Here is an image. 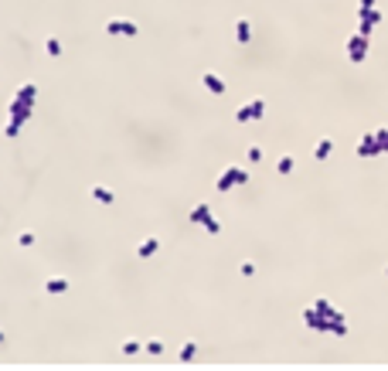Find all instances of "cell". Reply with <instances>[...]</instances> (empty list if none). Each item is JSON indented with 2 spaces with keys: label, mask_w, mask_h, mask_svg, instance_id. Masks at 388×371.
Masks as SVG:
<instances>
[{
  "label": "cell",
  "mask_w": 388,
  "mask_h": 371,
  "mask_svg": "<svg viewBox=\"0 0 388 371\" xmlns=\"http://www.w3.org/2000/svg\"><path fill=\"white\" fill-rule=\"evenodd\" d=\"M27 119H31V106H24V102L10 99V123H7V137H17V130H21Z\"/></svg>",
  "instance_id": "obj_1"
},
{
  "label": "cell",
  "mask_w": 388,
  "mask_h": 371,
  "mask_svg": "<svg viewBox=\"0 0 388 371\" xmlns=\"http://www.w3.org/2000/svg\"><path fill=\"white\" fill-rule=\"evenodd\" d=\"M249 181V170L245 167H225V174L218 177V191H228V187H235V184H245Z\"/></svg>",
  "instance_id": "obj_2"
},
{
  "label": "cell",
  "mask_w": 388,
  "mask_h": 371,
  "mask_svg": "<svg viewBox=\"0 0 388 371\" xmlns=\"http://www.w3.org/2000/svg\"><path fill=\"white\" fill-rule=\"evenodd\" d=\"M365 55H368V38L354 31V34L347 38V58H351V62H361Z\"/></svg>",
  "instance_id": "obj_3"
},
{
  "label": "cell",
  "mask_w": 388,
  "mask_h": 371,
  "mask_svg": "<svg viewBox=\"0 0 388 371\" xmlns=\"http://www.w3.org/2000/svg\"><path fill=\"white\" fill-rule=\"evenodd\" d=\"M262 113H266V102H262V99H252V102H245V106L235 113V119H238V123H249V119H259Z\"/></svg>",
  "instance_id": "obj_4"
},
{
  "label": "cell",
  "mask_w": 388,
  "mask_h": 371,
  "mask_svg": "<svg viewBox=\"0 0 388 371\" xmlns=\"http://www.w3.org/2000/svg\"><path fill=\"white\" fill-rule=\"evenodd\" d=\"M303 324L307 327H313V330H330V317H323L320 310H313V306H307L303 310Z\"/></svg>",
  "instance_id": "obj_5"
},
{
  "label": "cell",
  "mask_w": 388,
  "mask_h": 371,
  "mask_svg": "<svg viewBox=\"0 0 388 371\" xmlns=\"http://www.w3.org/2000/svg\"><path fill=\"white\" fill-rule=\"evenodd\" d=\"M106 31H109V34H130V38H133L140 27H137L133 21H126V17H113V21L106 24Z\"/></svg>",
  "instance_id": "obj_6"
},
{
  "label": "cell",
  "mask_w": 388,
  "mask_h": 371,
  "mask_svg": "<svg viewBox=\"0 0 388 371\" xmlns=\"http://www.w3.org/2000/svg\"><path fill=\"white\" fill-rule=\"evenodd\" d=\"M358 153H361V157H378V153H382L378 143H375V133H365V137L358 140Z\"/></svg>",
  "instance_id": "obj_7"
},
{
  "label": "cell",
  "mask_w": 388,
  "mask_h": 371,
  "mask_svg": "<svg viewBox=\"0 0 388 371\" xmlns=\"http://www.w3.org/2000/svg\"><path fill=\"white\" fill-rule=\"evenodd\" d=\"M34 95H38V85H34V82H24V85L14 92V99L24 102V106H34Z\"/></svg>",
  "instance_id": "obj_8"
},
{
  "label": "cell",
  "mask_w": 388,
  "mask_h": 371,
  "mask_svg": "<svg viewBox=\"0 0 388 371\" xmlns=\"http://www.w3.org/2000/svg\"><path fill=\"white\" fill-rule=\"evenodd\" d=\"M191 222L194 225H208L211 222V208H208V205H194V208H191Z\"/></svg>",
  "instance_id": "obj_9"
},
{
  "label": "cell",
  "mask_w": 388,
  "mask_h": 371,
  "mask_svg": "<svg viewBox=\"0 0 388 371\" xmlns=\"http://www.w3.org/2000/svg\"><path fill=\"white\" fill-rule=\"evenodd\" d=\"M45 290H48L51 297H58V293H65V290H68V279H62V276H51V279L45 283Z\"/></svg>",
  "instance_id": "obj_10"
},
{
  "label": "cell",
  "mask_w": 388,
  "mask_h": 371,
  "mask_svg": "<svg viewBox=\"0 0 388 371\" xmlns=\"http://www.w3.org/2000/svg\"><path fill=\"white\" fill-rule=\"evenodd\" d=\"M201 82H205V89H208V92H225V82H222L215 72H205V78H201Z\"/></svg>",
  "instance_id": "obj_11"
},
{
  "label": "cell",
  "mask_w": 388,
  "mask_h": 371,
  "mask_svg": "<svg viewBox=\"0 0 388 371\" xmlns=\"http://www.w3.org/2000/svg\"><path fill=\"white\" fill-rule=\"evenodd\" d=\"M330 150H334V140H330V137H320V143H317V150H313V157H317V160H327Z\"/></svg>",
  "instance_id": "obj_12"
},
{
  "label": "cell",
  "mask_w": 388,
  "mask_h": 371,
  "mask_svg": "<svg viewBox=\"0 0 388 371\" xmlns=\"http://www.w3.org/2000/svg\"><path fill=\"white\" fill-rule=\"evenodd\" d=\"M249 34H252L249 21H245V17H238V21H235V38H238V45H245V41H249Z\"/></svg>",
  "instance_id": "obj_13"
},
{
  "label": "cell",
  "mask_w": 388,
  "mask_h": 371,
  "mask_svg": "<svg viewBox=\"0 0 388 371\" xmlns=\"http://www.w3.org/2000/svg\"><path fill=\"white\" fill-rule=\"evenodd\" d=\"M313 310H320V313H323V317H330V320H334V317H341V310H334V306H330V300H313Z\"/></svg>",
  "instance_id": "obj_14"
},
{
  "label": "cell",
  "mask_w": 388,
  "mask_h": 371,
  "mask_svg": "<svg viewBox=\"0 0 388 371\" xmlns=\"http://www.w3.org/2000/svg\"><path fill=\"white\" fill-rule=\"evenodd\" d=\"M157 249H160V242H157V238H143V242H140V245H137V252H140V255H143V259H147V255H154Z\"/></svg>",
  "instance_id": "obj_15"
},
{
  "label": "cell",
  "mask_w": 388,
  "mask_h": 371,
  "mask_svg": "<svg viewBox=\"0 0 388 371\" xmlns=\"http://www.w3.org/2000/svg\"><path fill=\"white\" fill-rule=\"evenodd\" d=\"M92 198H95V201H102V205H113V191H109V187H102V184H95V187H92Z\"/></svg>",
  "instance_id": "obj_16"
},
{
  "label": "cell",
  "mask_w": 388,
  "mask_h": 371,
  "mask_svg": "<svg viewBox=\"0 0 388 371\" xmlns=\"http://www.w3.org/2000/svg\"><path fill=\"white\" fill-rule=\"evenodd\" d=\"M293 167H297V160H293V157H279V163H276V170H279V174H293Z\"/></svg>",
  "instance_id": "obj_17"
},
{
  "label": "cell",
  "mask_w": 388,
  "mask_h": 371,
  "mask_svg": "<svg viewBox=\"0 0 388 371\" xmlns=\"http://www.w3.org/2000/svg\"><path fill=\"white\" fill-rule=\"evenodd\" d=\"M45 48H48V55H51V58H58V55H62V41H58V38H48V41H45Z\"/></svg>",
  "instance_id": "obj_18"
},
{
  "label": "cell",
  "mask_w": 388,
  "mask_h": 371,
  "mask_svg": "<svg viewBox=\"0 0 388 371\" xmlns=\"http://www.w3.org/2000/svg\"><path fill=\"white\" fill-rule=\"evenodd\" d=\"M330 330H334L337 337H344V334H347V324H344V317H334V320H330Z\"/></svg>",
  "instance_id": "obj_19"
},
{
  "label": "cell",
  "mask_w": 388,
  "mask_h": 371,
  "mask_svg": "<svg viewBox=\"0 0 388 371\" xmlns=\"http://www.w3.org/2000/svg\"><path fill=\"white\" fill-rule=\"evenodd\" d=\"M194 354H198L194 344H184V348H181V361H194Z\"/></svg>",
  "instance_id": "obj_20"
},
{
  "label": "cell",
  "mask_w": 388,
  "mask_h": 371,
  "mask_svg": "<svg viewBox=\"0 0 388 371\" xmlns=\"http://www.w3.org/2000/svg\"><path fill=\"white\" fill-rule=\"evenodd\" d=\"M375 143H378V150L385 153L388 150V130H378V133H375Z\"/></svg>",
  "instance_id": "obj_21"
},
{
  "label": "cell",
  "mask_w": 388,
  "mask_h": 371,
  "mask_svg": "<svg viewBox=\"0 0 388 371\" xmlns=\"http://www.w3.org/2000/svg\"><path fill=\"white\" fill-rule=\"evenodd\" d=\"M371 27H375L371 21H358V34H365V38H368V34H371Z\"/></svg>",
  "instance_id": "obj_22"
},
{
  "label": "cell",
  "mask_w": 388,
  "mask_h": 371,
  "mask_svg": "<svg viewBox=\"0 0 388 371\" xmlns=\"http://www.w3.org/2000/svg\"><path fill=\"white\" fill-rule=\"evenodd\" d=\"M137 351H140V341H126L123 344V354H137Z\"/></svg>",
  "instance_id": "obj_23"
},
{
  "label": "cell",
  "mask_w": 388,
  "mask_h": 371,
  "mask_svg": "<svg viewBox=\"0 0 388 371\" xmlns=\"http://www.w3.org/2000/svg\"><path fill=\"white\" fill-rule=\"evenodd\" d=\"M143 348H147V351H150V354H160V351H163V344H160V341H147V344H143Z\"/></svg>",
  "instance_id": "obj_24"
},
{
  "label": "cell",
  "mask_w": 388,
  "mask_h": 371,
  "mask_svg": "<svg viewBox=\"0 0 388 371\" xmlns=\"http://www.w3.org/2000/svg\"><path fill=\"white\" fill-rule=\"evenodd\" d=\"M249 160H252V163H255V160H262V150H259V147H249Z\"/></svg>",
  "instance_id": "obj_25"
},
{
  "label": "cell",
  "mask_w": 388,
  "mask_h": 371,
  "mask_svg": "<svg viewBox=\"0 0 388 371\" xmlns=\"http://www.w3.org/2000/svg\"><path fill=\"white\" fill-rule=\"evenodd\" d=\"M205 228H208V232H211V235H218V232H222V222H215V218H211V222L205 225Z\"/></svg>",
  "instance_id": "obj_26"
},
{
  "label": "cell",
  "mask_w": 388,
  "mask_h": 371,
  "mask_svg": "<svg viewBox=\"0 0 388 371\" xmlns=\"http://www.w3.org/2000/svg\"><path fill=\"white\" fill-rule=\"evenodd\" d=\"M17 242H21V245H34V235H31V232H24V235H21Z\"/></svg>",
  "instance_id": "obj_27"
},
{
  "label": "cell",
  "mask_w": 388,
  "mask_h": 371,
  "mask_svg": "<svg viewBox=\"0 0 388 371\" xmlns=\"http://www.w3.org/2000/svg\"><path fill=\"white\" fill-rule=\"evenodd\" d=\"M238 273H242V276H252V273H255V266H252V262H242V269H238Z\"/></svg>",
  "instance_id": "obj_28"
},
{
  "label": "cell",
  "mask_w": 388,
  "mask_h": 371,
  "mask_svg": "<svg viewBox=\"0 0 388 371\" xmlns=\"http://www.w3.org/2000/svg\"><path fill=\"white\" fill-rule=\"evenodd\" d=\"M0 341H3V330H0Z\"/></svg>",
  "instance_id": "obj_29"
},
{
  "label": "cell",
  "mask_w": 388,
  "mask_h": 371,
  "mask_svg": "<svg viewBox=\"0 0 388 371\" xmlns=\"http://www.w3.org/2000/svg\"><path fill=\"white\" fill-rule=\"evenodd\" d=\"M385 276H388V266H385Z\"/></svg>",
  "instance_id": "obj_30"
}]
</instances>
